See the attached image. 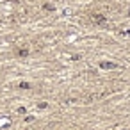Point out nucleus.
Here are the masks:
<instances>
[{
	"mask_svg": "<svg viewBox=\"0 0 130 130\" xmlns=\"http://www.w3.org/2000/svg\"><path fill=\"white\" fill-rule=\"evenodd\" d=\"M100 66H102V68H105V70H112V68H116V64H114V62H102Z\"/></svg>",
	"mask_w": 130,
	"mask_h": 130,
	"instance_id": "obj_1",
	"label": "nucleus"
},
{
	"mask_svg": "<svg viewBox=\"0 0 130 130\" xmlns=\"http://www.w3.org/2000/svg\"><path fill=\"white\" fill-rule=\"evenodd\" d=\"M93 20H94V22H98V23H103V22H105V20H103L100 14H94V18H93Z\"/></svg>",
	"mask_w": 130,
	"mask_h": 130,
	"instance_id": "obj_2",
	"label": "nucleus"
},
{
	"mask_svg": "<svg viewBox=\"0 0 130 130\" xmlns=\"http://www.w3.org/2000/svg\"><path fill=\"white\" fill-rule=\"evenodd\" d=\"M20 87H22V89H29V84H27V82H22Z\"/></svg>",
	"mask_w": 130,
	"mask_h": 130,
	"instance_id": "obj_3",
	"label": "nucleus"
}]
</instances>
